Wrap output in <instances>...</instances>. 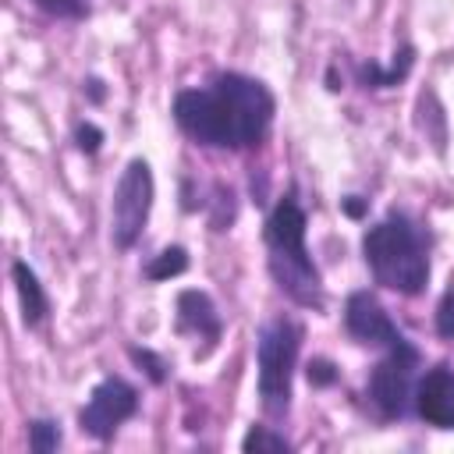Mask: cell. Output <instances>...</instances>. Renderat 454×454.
Returning <instances> with one entry per match:
<instances>
[{"label": "cell", "mask_w": 454, "mask_h": 454, "mask_svg": "<svg viewBox=\"0 0 454 454\" xmlns=\"http://www.w3.org/2000/svg\"><path fill=\"white\" fill-rule=\"evenodd\" d=\"M131 358H135L138 365H145V372H149L156 383H163V380H167V372H163L167 365H163V362H160L153 351H145V348H131Z\"/></svg>", "instance_id": "obj_17"}, {"label": "cell", "mask_w": 454, "mask_h": 454, "mask_svg": "<svg viewBox=\"0 0 454 454\" xmlns=\"http://www.w3.org/2000/svg\"><path fill=\"white\" fill-rule=\"evenodd\" d=\"M362 255L372 280L397 294H419L429 284V234L408 216L390 213L362 238Z\"/></svg>", "instance_id": "obj_3"}, {"label": "cell", "mask_w": 454, "mask_h": 454, "mask_svg": "<svg viewBox=\"0 0 454 454\" xmlns=\"http://www.w3.org/2000/svg\"><path fill=\"white\" fill-rule=\"evenodd\" d=\"M28 447L35 454H50L60 447V422L53 419H32L28 422Z\"/></svg>", "instance_id": "obj_13"}, {"label": "cell", "mask_w": 454, "mask_h": 454, "mask_svg": "<svg viewBox=\"0 0 454 454\" xmlns=\"http://www.w3.org/2000/svg\"><path fill=\"white\" fill-rule=\"evenodd\" d=\"M301 323L287 312L266 319L255 333V387H259V401L262 411L270 419H284L291 408V380L298 369V355H301Z\"/></svg>", "instance_id": "obj_4"}, {"label": "cell", "mask_w": 454, "mask_h": 454, "mask_svg": "<svg viewBox=\"0 0 454 454\" xmlns=\"http://www.w3.org/2000/svg\"><path fill=\"white\" fill-rule=\"evenodd\" d=\"M415 415L436 429H454V369L433 365L415 383Z\"/></svg>", "instance_id": "obj_9"}, {"label": "cell", "mask_w": 454, "mask_h": 454, "mask_svg": "<svg viewBox=\"0 0 454 454\" xmlns=\"http://www.w3.org/2000/svg\"><path fill=\"white\" fill-rule=\"evenodd\" d=\"M436 333L443 340H454V287H447L436 305Z\"/></svg>", "instance_id": "obj_16"}, {"label": "cell", "mask_w": 454, "mask_h": 454, "mask_svg": "<svg viewBox=\"0 0 454 454\" xmlns=\"http://www.w3.org/2000/svg\"><path fill=\"white\" fill-rule=\"evenodd\" d=\"M273 92L241 71H220L206 85L174 96L177 128L206 149H259L273 128Z\"/></svg>", "instance_id": "obj_1"}, {"label": "cell", "mask_w": 454, "mask_h": 454, "mask_svg": "<svg viewBox=\"0 0 454 454\" xmlns=\"http://www.w3.org/2000/svg\"><path fill=\"white\" fill-rule=\"evenodd\" d=\"M188 270V252L181 248V245H174V248H163L149 266H145V277L149 280H167V277H177V273H184Z\"/></svg>", "instance_id": "obj_12"}, {"label": "cell", "mask_w": 454, "mask_h": 454, "mask_svg": "<svg viewBox=\"0 0 454 454\" xmlns=\"http://www.w3.org/2000/svg\"><path fill=\"white\" fill-rule=\"evenodd\" d=\"M153 170L145 160H128V167L117 177L114 188V206H110V238L121 252L135 248L145 223H149V209H153Z\"/></svg>", "instance_id": "obj_6"}, {"label": "cell", "mask_w": 454, "mask_h": 454, "mask_svg": "<svg viewBox=\"0 0 454 454\" xmlns=\"http://www.w3.org/2000/svg\"><path fill=\"white\" fill-rule=\"evenodd\" d=\"M11 280H14V291H18V301H21V319H25V326H39V323L46 319V312H50V301H46V291H43L35 270H32L25 259H18V262L11 266Z\"/></svg>", "instance_id": "obj_11"}, {"label": "cell", "mask_w": 454, "mask_h": 454, "mask_svg": "<svg viewBox=\"0 0 454 454\" xmlns=\"http://www.w3.org/2000/svg\"><path fill=\"white\" fill-rule=\"evenodd\" d=\"M309 380H312V383H330V380H333L330 362H312V365H309Z\"/></svg>", "instance_id": "obj_19"}, {"label": "cell", "mask_w": 454, "mask_h": 454, "mask_svg": "<svg viewBox=\"0 0 454 454\" xmlns=\"http://www.w3.org/2000/svg\"><path fill=\"white\" fill-rule=\"evenodd\" d=\"M177 330L195 333L199 340H206V348L220 340V312L206 291L188 287L177 294Z\"/></svg>", "instance_id": "obj_10"}, {"label": "cell", "mask_w": 454, "mask_h": 454, "mask_svg": "<svg viewBox=\"0 0 454 454\" xmlns=\"http://www.w3.org/2000/svg\"><path fill=\"white\" fill-rule=\"evenodd\" d=\"M241 447H245V450H291V440H287L284 433L266 429V426H252V429L245 433Z\"/></svg>", "instance_id": "obj_15"}, {"label": "cell", "mask_w": 454, "mask_h": 454, "mask_svg": "<svg viewBox=\"0 0 454 454\" xmlns=\"http://www.w3.org/2000/svg\"><path fill=\"white\" fill-rule=\"evenodd\" d=\"M419 365H422V355L408 337L401 344L387 348V355L380 358V365L369 376V401L376 404V411L383 419H404L408 411H415Z\"/></svg>", "instance_id": "obj_5"}, {"label": "cell", "mask_w": 454, "mask_h": 454, "mask_svg": "<svg viewBox=\"0 0 454 454\" xmlns=\"http://www.w3.org/2000/svg\"><path fill=\"white\" fill-rule=\"evenodd\" d=\"M43 14L60 18V21H82L92 14V0H32Z\"/></svg>", "instance_id": "obj_14"}, {"label": "cell", "mask_w": 454, "mask_h": 454, "mask_svg": "<svg viewBox=\"0 0 454 454\" xmlns=\"http://www.w3.org/2000/svg\"><path fill=\"white\" fill-rule=\"evenodd\" d=\"M135 411H138V390H135L128 380H121V376H103V380L92 387L85 408L78 411V426H82V433H89L92 440L106 443V440H114V433H117Z\"/></svg>", "instance_id": "obj_7"}, {"label": "cell", "mask_w": 454, "mask_h": 454, "mask_svg": "<svg viewBox=\"0 0 454 454\" xmlns=\"http://www.w3.org/2000/svg\"><path fill=\"white\" fill-rule=\"evenodd\" d=\"M74 138H78V149H85V153H96L99 149V128H92V124H82L78 131H74Z\"/></svg>", "instance_id": "obj_18"}, {"label": "cell", "mask_w": 454, "mask_h": 454, "mask_svg": "<svg viewBox=\"0 0 454 454\" xmlns=\"http://www.w3.org/2000/svg\"><path fill=\"white\" fill-rule=\"evenodd\" d=\"M344 326H348V333L358 344H372V348H383V351L404 340L397 323L387 316V309L369 291H351L348 294V301H344Z\"/></svg>", "instance_id": "obj_8"}, {"label": "cell", "mask_w": 454, "mask_h": 454, "mask_svg": "<svg viewBox=\"0 0 454 454\" xmlns=\"http://www.w3.org/2000/svg\"><path fill=\"white\" fill-rule=\"evenodd\" d=\"M305 209L298 206L294 192H287L266 216L262 241H266V266L277 287L301 309H323V277L305 245Z\"/></svg>", "instance_id": "obj_2"}]
</instances>
